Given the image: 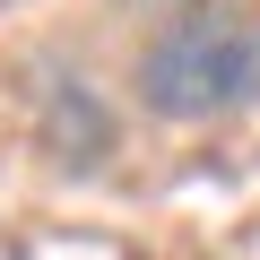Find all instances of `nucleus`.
Returning <instances> with one entry per match:
<instances>
[{
  "label": "nucleus",
  "mask_w": 260,
  "mask_h": 260,
  "mask_svg": "<svg viewBox=\"0 0 260 260\" xmlns=\"http://www.w3.org/2000/svg\"><path fill=\"white\" fill-rule=\"evenodd\" d=\"M139 104L165 121H217L260 104V9L191 0L139 44Z\"/></svg>",
  "instance_id": "1"
},
{
  "label": "nucleus",
  "mask_w": 260,
  "mask_h": 260,
  "mask_svg": "<svg viewBox=\"0 0 260 260\" xmlns=\"http://www.w3.org/2000/svg\"><path fill=\"white\" fill-rule=\"evenodd\" d=\"M35 121H44V148H52V165H70V174H95V165L113 156V113L87 95V78L52 87Z\"/></svg>",
  "instance_id": "2"
},
{
  "label": "nucleus",
  "mask_w": 260,
  "mask_h": 260,
  "mask_svg": "<svg viewBox=\"0 0 260 260\" xmlns=\"http://www.w3.org/2000/svg\"><path fill=\"white\" fill-rule=\"evenodd\" d=\"M130 9H139V0H130ZM174 9H191V0H174Z\"/></svg>",
  "instance_id": "3"
}]
</instances>
